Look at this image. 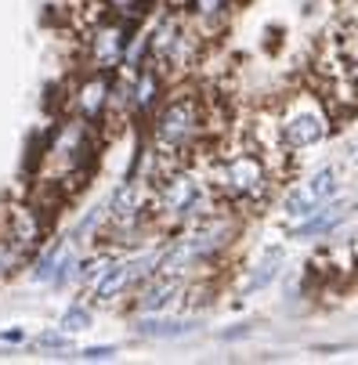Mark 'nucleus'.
<instances>
[{"label":"nucleus","instance_id":"6e6552de","mask_svg":"<svg viewBox=\"0 0 358 365\" xmlns=\"http://www.w3.org/2000/svg\"><path fill=\"white\" fill-rule=\"evenodd\" d=\"M337 195H340V170L337 167H319L315 174L300 178L282 195V221H286V228L304 221L308 214H315L319 206L333 202Z\"/></svg>","mask_w":358,"mask_h":365},{"label":"nucleus","instance_id":"39448f33","mask_svg":"<svg viewBox=\"0 0 358 365\" xmlns=\"http://www.w3.org/2000/svg\"><path fill=\"white\" fill-rule=\"evenodd\" d=\"M207 40L210 36L192 22L188 11H163L145 36L148 62L167 80H188L195 66H203V58H207Z\"/></svg>","mask_w":358,"mask_h":365},{"label":"nucleus","instance_id":"a211bd4d","mask_svg":"<svg viewBox=\"0 0 358 365\" xmlns=\"http://www.w3.org/2000/svg\"><path fill=\"white\" fill-rule=\"evenodd\" d=\"M76 358H80V361H109V358H116V347H113V344H101V347H83Z\"/></svg>","mask_w":358,"mask_h":365},{"label":"nucleus","instance_id":"2eb2a0df","mask_svg":"<svg viewBox=\"0 0 358 365\" xmlns=\"http://www.w3.org/2000/svg\"><path fill=\"white\" fill-rule=\"evenodd\" d=\"M26 250H19L15 242H11V235L4 232V228H0V282H4L8 275H15L22 264H26Z\"/></svg>","mask_w":358,"mask_h":365},{"label":"nucleus","instance_id":"6ab92c4d","mask_svg":"<svg viewBox=\"0 0 358 365\" xmlns=\"http://www.w3.org/2000/svg\"><path fill=\"white\" fill-rule=\"evenodd\" d=\"M36 347H47V351H66L69 347V333L62 329V333H44V336H36Z\"/></svg>","mask_w":358,"mask_h":365},{"label":"nucleus","instance_id":"f8f14e48","mask_svg":"<svg viewBox=\"0 0 358 365\" xmlns=\"http://www.w3.org/2000/svg\"><path fill=\"white\" fill-rule=\"evenodd\" d=\"M347 202L344 199H333V202H326V206H319L315 214H308L304 221H297V225H290L286 232H290V239H312V235H333L344 221H347Z\"/></svg>","mask_w":358,"mask_h":365},{"label":"nucleus","instance_id":"dca6fc26","mask_svg":"<svg viewBox=\"0 0 358 365\" xmlns=\"http://www.w3.org/2000/svg\"><path fill=\"white\" fill-rule=\"evenodd\" d=\"M188 329H192L188 322H170L167 315H156L148 326H141L145 336H156V340H174V336H185Z\"/></svg>","mask_w":358,"mask_h":365},{"label":"nucleus","instance_id":"423d86ee","mask_svg":"<svg viewBox=\"0 0 358 365\" xmlns=\"http://www.w3.org/2000/svg\"><path fill=\"white\" fill-rule=\"evenodd\" d=\"M91 160H94V123L69 116L44 152V163H47L44 185H76L87 174Z\"/></svg>","mask_w":358,"mask_h":365},{"label":"nucleus","instance_id":"f3484780","mask_svg":"<svg viewBox=\"0 0 358 365\" xmlns=\"http://www.w3.org/2000/svg\"><path fill=\"white\" fill-rule=\"evenodd\" d=\"M91 326V307L87 304H73L66 315H62V329L73 336V333H80V329H87Z\"/></svg>","mask_w":358,"mask_h":365},{"label":"nucleus","instance_id":"20e7f679","mask_svg":"<svg viewBox=\"0 0 358 365\" xmlns=\"http://www.w3.org/2000/svg\"><path fill=\"white\" fill-rule=\"evenodd\" d=\"M268 106H272V113H275V123H279L282 141H286L297 155L326 145L329 134H333V127L340 123L337 113L329 109V101L322 98V91H319L308 76L297 80V83H290L286 91H279Z\"/></svg>","mask_w":358,"mask_h":365},{"label":"nucleus","instance_id":"aec40b11","mask_svg":"<svg viewBox=\"0 0 358 365\" xmlns=\"http://www.w3.org/2000/svg\"><path fill=\"white\" fill-rule=\"evenodd\" d=\"M0 340H8V344H22V340H26V333H22V329H8V333H0Z\"/></svg>","mask_w":358,"mask_h":365},{"label":"nucleus","instance_id":"f03ea898","mask_svg":"<svg viewBox=\"0 0 358 365\" xmlns=\"http://www.w3.org/2000/svg\"><path fill=\"white\" fill-rule=\"evenodd\" d=\"M192 163L210 178L221 202L235 214H261L282 188L272 163L246 141L239 120H232L228 130L203 148Z\"/></svg>","mask_w":358,"mask_h":365},{"label":"nucleus","instance_id":"4468645a","mask_svg":"<svg viewBox=\"0 0 358 365\" xmlns=\"http://www.w3.org/2000/svg\"><path fill=\"white\" fill-rule=\"evenodd\" d=\"M232 4L235 0H188V15H192V22L207 33V36H214V33H221L225 26H228V15H232Z\"/></svg>","mask_w":358,"mask_h":365},{"label":"nucleus","instance_id":"1a4fd4ad","mask_svg":"<svg viewBox=\"0 0 358 365\" xmlns=\"http://www.w3.org/2000/svg\"><path fill=\"white\" fill-rule=\"evenodd\" d=\"M109 76H113V73L87 69V73L73 83V91H69V116L87 120V123H94V127L106 120V113L113 109V91H116V83H113Z\"/></svg>","mask_w":358,"mask_h":365},{"label":"nucleus","instance_id":"ddd939ff","mask_svg":"<svg viewBox=\"0 0 358 365\" xmlns=\"http://www.w3.org/2000/svg\"><path fill=\"white\" fill-rule=\"evenodd\" d=\"M163 80L167 76L152 62L134 69V76H131V109L134 113H156V106L163 101Z\"/></svg>","mask_w":358,"mask_h":365},{"label":"nucleus","instance_id":"f257e3e1","mask_svg":"<svg viewBox=\"0 0 358 365\" xmlns=\"http://www.w3.org/2000/svg\"><path fill=\"white\" fill-rule=\"evenodd\" d=\"M228 123H232V116L221 113L218 94L210 87L185 83V87L170 91L156 106V113H152L145 178H156L178 163H192L203 148L214 145L228 130Z\"/></svg>","mask_w":358,"mask_h":365},{"label":"nucleus","instance_id":"9d476101","mask_svg":"<svg viewBox=\"0 0 358 365\" xmlns=\"http://www.w3.org/2000/svg\"><path fill=\"white\" fill-rule=\"evenodd\" d=\"M192 293V282L181 279V275H167V272H156L152 279H145L138 286V297H134V311L145 319H156V315H170L178 311Z\"/></svg>","mask_w":358,"mask_h":365},{"label":"nucleus","instance_id":"7ed1b4c3","mask_svg":"<svg viewBox=\"0 0 358 365\" xmlns=\"http://www.w3.org/2000/svg\"><path fill=\"white\" fill-rule=\"evenodd\" d=\"M148 181H152V225H156L160 235H178L181 228L199 225L203 217L225 210L210 178L195 163L167 167L163 174Z\"/></svg>","mask_w":358,"mask_h":365},{"label":"nucleus","instance_id":"9b49d317","mask_svg":"<svg viewBox=\"0 0 358 365\" xmlns=\"http://www.w3.org/2000/svg\"><path fill=\"white\" fill-rule=\"evenodd\" d=\"M0 228H4L11 235V242L26 253H33L44 242V232H47V225H44V217L33 202H11L8 210L0 214Z\"/></svg>","mask_w":358,"mask_h":365},{"label":"nucleus","instance_id":"0eeeda50","mask_svg":"<svg viewBox=\"0 0 358 365\" xmlns=\"http://www.w3.org/2000/svg\"><path fill=\"white\" fill-rule=\"evenodd\" d=\"M134 26L120 15H101L83 26V62L98 73H116L127 62V51L134 43Z\"/></svg>","mask_w":358,"mask_h":365},{"label":"nucleus","instance_id":"412c9836","mask_svg":"<svg viewBox=\"0 0 358 365\" xmlns=\"http://www.w3.org/2000/svg\"><path fill=\"white\" fill-rule=\"evenodd\" d=\"M354 163H358V148H354Z\"/></svg>","mask_w":358,"mask_h":365}]
</instances>
